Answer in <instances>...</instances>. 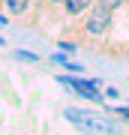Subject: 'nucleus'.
I'll return each mask as SVG.
<instances>
[{
    "label": "nucleus",
    "instance_id": "f257e3e1",
    "mask_svg": "<svg viewBox=\"0 0 129 135\" xmlns=\"http://www.w3.org/2000/svg\"><path fill=\"white\" fill-rule=\"evenodd\" d=\"M57 81L63 87H72V93H78L81 99L93 102V105H105V93L99 90V81H90V78H72V75H57Z\"/></svg>",
    "mask_w": 129,
    "mask_h": 135
},
{
    "label": "nucleus",
    "instance_id": "f03ea898",
    "mask_svg": "<svg viewBox=\"0 0 129 135\" xmlns=\"http://www.w3.org/2000/svg\"><path fill=\"white\" fill-rule=\"evenodd\" d=\"M111 18H114V12H108V9H102V6L93 3V9L84 15V36H90V39H102V36H108V30H111Z\"/></svg>",
    "mask_w": 129,
    "mask_h": 135
},
{
    "label": "nucleus",
    "instance_id": "7ed1b4c3",
    "mask_svg": "<svg viewBox=\"0 0 129 135\" xmlns=\"http://www.w3.org/2000/svg\"><path fill=\"white\" fill-rule=\"evenodd\" d=\"M96 0H66V6H63V15L66 18H81V15H87L93 9Z\"/></svg>",
    "mask_w": 129,
    "mask_h": 135
},
{
    "label": "nucleus",
    "instance_id": "20e7f679",
    "mask_svg": "<svg viewBox=\"0 0 129 135\" xmlns=\"http://www.w3.org/2000/svg\"><path fill=\"white\" fill-rule=\"evenodd\" d=\"M0 6H3L9 15H24L30 9V0H0Z\"/></svg>",
    "mask_w": 129,
    "mask_h": 135
},
{
    "label": "nucleus",
    "instance_id": "39448f33",
    "mask_svg": "<svg viewBox=\"0 0 129 135\" xmlns=\"http://www.w3.org/2000/svg\"><path fill=\"white\" fill-rule=\"evenodd\" d=\"M96 6H102V9H108V12H117V9L126 6V0H96Z\"/></svg>",
    "mask_w": 129,
    "mask_h": 135
},
{
    "label": "nucleus",
    "instance_id": "423d86ee",
    "mask_svg": "<svg viewBox=\"0 0 129 135\" xmlns=\"http://www.w3.org/2000/svg\"><path fill=\"white\" fill-rule=\"evenodd\" d=\"M12 57H15V60H24V63H39V57L30 54V51H12Z\"/></svg>",
    "mask_w": 129,
    "mask_h": 135
},
{
    "label": "nucleus",
    "instance_id": "0eeeda50",
    "mask_svg": "<svg viewBox=\"0 0 129 135\" xmlns=\"http://www.w3.org/2000/svg\"><path fill=\"white\" fill-rule=\"evenodd\" d=\"M108 114H117V117H123V120L129 123V105H120V108H108Z\"/></svg>",
    "mask_w": 129,
    "mask_h": 135
},
{
    "label": "nucleus",
    "instance_id": "6e6552de",
    "mask_svg": "<svg viewBox=\"0 0 129 135\" xmlns=\"http://www.w3.org/2000/svg\"><path fill=\"white\" fill-rule=\"evenodd\" d=\"M57 45H60L63 51H69V54H75V51H78V45H75V42H69V39H60Z\"/></svg>",
    "mask_w": 129,
    "mask_h": 135
},
{
    "label": "nucleus",
    "instance_id": "1a4fd4ad",
    "mask_svg": "<svg viewBox=\"0 0 129 135\" xmlns=\"http://www.w3.org/2000/svg\"><path fill=\"white\" fill-rule=\"evenodd\" d=\"M45 6H48V9H63L66 0H45Z\"/></svg>",
    "mask_w": 129,
    "mask_h": 135
},
{
    "label": "nucleus",
    "instance_id": "9d476101",
    "mask_svg": "<svg viewBox=\"0 0 129 135\" xmlns=\"http://www.w3.org/2000/svg\"><path fill=\"white\" fill-rule=\"evenodd\" d=\"M0 24H3V27H6V24H9V18H6V15H3V12H0Z\"/></svg>",
    "mask_w": 129,
    "mask_h": 135
},
{
    "label": "nucleus",
    "instance_id": "9b49d317",
    "mask_svg": "<svg viewBox=\"0 0 129 135\" xmlns=\"http://www.w3.org/2000/svg\"><path fill=\"white\" fill-rule=\"evenodd\" d=\"M126 6H129V0H126Z\"/></svg>",
    "mask_w": 129,
    "mask_h": 135
}]
</instances>
